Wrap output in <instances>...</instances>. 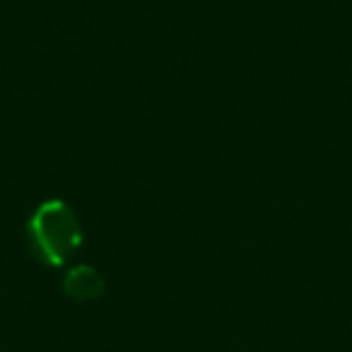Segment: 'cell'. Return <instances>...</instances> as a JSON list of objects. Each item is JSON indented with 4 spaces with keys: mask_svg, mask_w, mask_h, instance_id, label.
Returning a JSON list of instances; mask_svg holds the SVG:
<instances>
[{
    "mask_svg": "<svg viewBox=\"0 0 352 352\" xmlns=\"http://www.w3.org/2000/svg\"><path fill=\"white\" fill-rule=\"evenodd\" d=\"M30 244L39 261L63 265L82 244V230L73 208L60 198L41 203L30 217Z\"/></svg>",
    "mask_w": 352,
    "mask_h": 352,
    "instance_id": "obj_1",
    "label": "cell"
},
{
    "mask_svg": "<svg viewBox=\"0 0 352 352\" xmlns=\"http://www.w3.org/2000/svg\"><path fill=\"white\" fill-rule=\"evenodd\" d=\"M65 287L73 297L78 299H89L97 297L102 292V278L94 273L87 265H78L75 270H70L68 278H65Z\"/></svg>",
    "mask_w": 352,
    "mask_h": 352,
    "instance_id": "obj_2",
    "label": "cell"
}]
</instances>
